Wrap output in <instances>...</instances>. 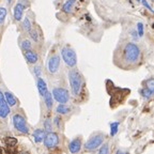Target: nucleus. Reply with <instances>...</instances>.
<instances>
[{
	"instance_id": "nucleus-12",
	"label": "nucleus",
	"mask_w": 154,
	"mask_h": 154,
	"mask_svg": "<svg viewBox=\"0 0 154 154\" xmlns=\"http://www.w3.org/2000/svg\"><path fill=\"white\" fill-rule=\"evenodd\" d=\"M80 148H81V141H80L79 138H75L74 140H72L71 142H70V145H69V150L73 154L79 152Z\"/></svg>"
},
{
	"instance_id": "nucleus-13",
	"label": "nucleus",
	"mask_w": 154,
	"mask_h": 154,
	"mask_svg": "<svg viewBox=\"0 0 154 154\" xmlns=\"http://www.w3.org/2000/svg\"><path fill=\"white\" fill-rule=\"evenodd\" d=\"M37 86H38V90H39V93L41 95L42 98L45 95V93L47 92V86H46V83L44 79H42L39 77L38 78V81H37Z\"/></svg>"
},
{
	"instance_id": "nucleus-33",
	"label": "nucleus",
	"mask_w": 154,
	"mask_h": 154,
	"mask_svg": "<svg viewBox=\"0 0 154 154\" xmlns=\"http://www.w3.org/2000/svg\"><path fill=\"white\" fill-rule=\"evenodd\" d=\"M132 35H133V39H134L135 41L139 39V35H138V33H137V31L136 30H134L133 32H132Z\"/></svg>"
},
{
	"instance_id": "nucleus-36",
	"label": "nucleus",
	"mask_w": 154,
	"mask_h": 154,
	"mask_svg": "<svg viewBox=\"0 0 154 154\" xmlns=\"http://www.w3.org/2000/svg\"><path fill=\"white\" fill-rule=\"evenodd\" d=\"M7 1H8V3H9V4H11V3H12V1H13V0H7Z\"/></svg>"
},
{
	"instance_id": "nucleus-9",
	"label": "nucleus",
	"mask_w": 154,
	"mask_h": 154,
	"mask_svg": "<svg viewBox=\"0 0 154 154\" xmlns=\"http://www.w3.org/2000/svg\"><path fill=\"white\" fill-rule=\"evenodd\" d=\"M60 66V57L58 55H53L52 57H49L48 62H47V68H48L49 73L55 74L58 72Z\"/></svg>"
},
{
	"instance_id": "nucleus-6",
	"label": "nucleus",
	"mask_w": 154,
	"mask_h": 154,
	"mask_svg": "<svg viewBox=\"0 0 154 154\" xmlns=\"http://www.w3.org/2000/svg\"><path fill=\"white\" fill-rule=\"evenodd\" d=\"M13 124H14V128L19 131L20 133L24 134H28L29 133V128L26 123V120L23 116L20 115H14L13 116Z\"/></svg>"
},
{
	"instance_id": "nucleus-34",
	"label": "nucleus",
	"mask_w": 154,
	"mask_h": 154,
	"mask_svg": "<svg viewBox=\"0 0 154 154\" xmlns=\"http://www.w3.org/2000/svg\"><path fill=\"white\" fill-rule=\"evenodd\" d=\"M116 154H128V152H124V151H121V150H119V151H117V153Z\"/></svg>"
},
{
	"instance_id": "nucleus-3",
	"label": "nucleus",
	"mask_w": 154,
	"mask_h": 154,
	"mask_svg": "<svg viewBox=\"0 0 154 154\" xmlns=\"http://www.w3.org/2000/svg\"><path fill=\"white\" fill-rule=\"evenodd\" d=\"M61 57L65 64L70 68H74L77 64V56H76L75 50L71 46L66 45L61 48Z\"/></svg>"
},
{
	"instance_id": "nucleus-30",
	"label": "nucleus",
	"mask_w": 154,
	"mask_h": 154,
	"mask_svg": "<svg viewBox=\"0 0 154 154\" xmlns=\"http://www.w3.org/2000/svg\"><path fill=\"white\" fill-rule=\"evenodd\" d=\"M33 73H34V75H35L39 78V77L41 76V73H42L41 66H34V68H33Z\"/></svg>"
},
{
	"instance_id": "nucleus-35",
	"label": "nucleus",
	"mask_w": 154,
	"mask_h": 154,
	"mask_svg": "<svg viewBox=\"0 0 154 154\" xmlns=\"http://www.w3.org/2000/svg\"><path fill=\"white\" fill-rule=\"evenodd\" d=\"M0 154H8V153H5L3 149H2V148H0Z\"/></svg>"
},
{
	"instance_id": "nucleus-22",
	"label": "nucleus",
	"mask_w": 154,
	"mask_h": 154,
	"mask_svg": "<svg viewBox=\"0 0 154 154\" xmlns=\"http://www.w3.org/2000/svg\"><path fill=\"white\" fill-rule=\"evenodd\" d=\"M153 92L154 91L150 90V89H148V88H143L142 90H141V94H142L143 98H150L152 95H153Z\"/></svg>"
},
{
	"instance_id": "nucleus-32",
	"label": "nucleus",
	"mask_w": 154,
	"mask_h": 154,
	"mask_svg": "<svg viewBox=\"0 0 154 154\" xmlns=\"http://www.w3.org/2000/svg\"><path fill=\"white\" fill-rule=\"evenodd\" d=\"M60 122H61V119L59 117H56L55 118V124H56L57 128H60Z\"/></svg>"
},
{
	"instance_id": "nucleus-1",
	"label": "nucleus",
	"mask_w": 154,
	"mask_h": 154,
	"mask_svg": "<svg viewBox=\"0 0 154 154\" xmlns=\"http://www.w3.org/2000/svg\"><path fill=\"white\" fill-rule=\"evenodd\" d=\"M121 53V59L123 60L124 63L128 65L136 64L140 60L141 57V49L137 44L133 42H128L125 43L120 50Z\"/></svg>"
},
{
	"instance_id": "nucleus-31",
	"label": "nucleus",
	"mask_w": 154,
	"mask_h": 154,
	"mask_svg": "<svg viewBox=\"0 0 154 154\" xmlns=\"http://www.w3.org/2000/svg\"><path fill=\"white\" fill-rule=\"evenodd\" d=\"M141 3H142V5L145 7V8H147L149 11L152 12V8H151L150 5H149V3H148V1L147 0H141Z\"/></svg>"
},
{
	"instance_id": "nucleus-17",
	"label": "nucleus",
	"mask_w": 154,
	"mask_h": 154,
	"mask_svg": "<svg viewBox=\"0 0 154 154\" xmlns=\"http://www.w3.org/2000/svg\"><path fill=\"white\" fill-rule=\"evenodd\" d=\"M43 98H44V102H45L46 107H47L48 109H52V108H53V104H54L53 94L47 91V92L45 93V95L43 96Z\"/></svg>"
},
{
	"instance_id": "nucleus-19",
	"label": "nucleus",
	"mask_w": 154,
	"mask_h": 154,
	"mask_svg": "<svg viewBox=\"0 0 154 154\" xmlns=\"http://www.w3.org/2000/svg\"><path fill=\"white\" fill-rule=\"evenodd\" d=\"M56 111L58 113H60V115H66L70 111V108L65 104H59L56 109Z\"/></svg>"
},
{
	"instance_id": "nucleus-23",
	"label": "nucleus",
	"mask_w": 154,
	"mask_h": 154,
	"mask_svg": "<svg viewBox=\"0 0 154 154\" xmlns=\"http://www.w3.org/2000/svg\"><path fill=\"white\" fill-rule=\"evenodd\" d=\"M118 128H119V122H113L110 124V135L115 136L118 132Z\"/></svg>"
},
{
	"instance_id": "nucleus-29",
	"label": "nucleus",
	"mask_w": 154,
	"mask_h": 154,
	"mask_svg": "<svg viewBox=\"0 0 154 154\" xmlns=\"http://www.w3.org/2000/svg\"><path fill=\"white\" fill-rule=\"evenodd\" d=\"M98 154H109V149H108V145H107V143L102 147Z\"/></svg>"
},
{
	"instance_id": "nucleus-7",
	"label": "nucleus",
	"mask_w": 154,
	"mask_h": 154,
	"mask_svg": "<svg viewBox=\"0 0 154 154\" xmlns=\"http://www.w3.org/2000/svg\"><path fill=\"white\" fill-rule=\"evenodd\" d=\"M103 140H104V136L103 135L93 136V137H91V138L86 142V145H85V149H86V150H89V151L96 150L98 147L102 146Z\"/></svg>"
},
{
	"instance_id": "nucleus-8",
	"label": "nucleus",
	"mask_w": 154,
	"mask_h": 154,
	"mask_svg": "<svg viewBox=\"0 0 154 154\" xmlns=\"http://www.w3.org/2000/svg\"><path fill=\"white\" fill-rule=\"evenodd\" d=\"M59 143V137L57 135L56 133H53V132H49L45 135L44 137V145H45L46 148L48 149H53L56 146H58Z\"/></svg>"
},
{
	"instance_id": "nucleus-15",
	"label": "nucleus",
	"mask_w": 154,
	"mask_h": 154,
	"mask_svg": "<svg viewBox=\"0 0 154 154\" xmlns=\"http://www.w3.org/2000/svg\"><path fill=\"white\" fill-rule=\"evenodd\" d=\"M3 95H4V98H5V102L8 103V105L10 106V107H13V106L16 105V98L11 92L7 91V92L3 93Z\"/></svg>"
},
{
	"instance_id": "nucleus-4",
	"label": "nucleus",
	"mask_w": 154,
	"mask_h": 154,
	"mask_svg": "<svg viewBox=\"0 0 154 154\" xmlns=\"http://www.w3.org/2000/svg\"><path fill=\"white\" fill-rule=\"evenodd\" d=\"M26 8H29V1L28 0H19L15 4V7L13 9V17L16 22H20L23 19L24 11Z\"/></svg>"
},
{
	"instance_id": "nucleus-11",
	"label": "nucleus",
	"mask_w": 154,
	"mask_h": 154,
	"mask_svg": "<svg viewBox=\"0 0 154 154\" xmlns=\"http://www.w3.org/2000/svg\"><path fill=\"white\" fill-rule=\"evenodd\" d=\"M24 56H25L27 62L29 64H35L39 61V55L34 50H32V49L25 50L24 52Z\"/></svg>"
},
{
	"instance_id": "nucleus-24",
	"label": "nucleus",
	"mask_w": 154,
	"mask_h": 154,
	"mask_svg": "<svg viewBox=\"0 0 154 154\" xmlns=\"http://www.w3.org/2000/svg\"><path fill=\"white\" fill-rule=\"evenodd\" d=\"M5 16H7V9L3 7H0V25L4 23Z\"/></svg>"
},
{
	"instance_id": "nucleus-21",
	"label": "nucleus",
	"mask_w": 154,
	"mask_h": 154,
	"mask_svg": "<svg viewBox=\"0 0 154 154\" xmlns=\"http://www.w3.org/2000/svg\"><path fill=\"white\" fill-rule=\"evenodd\" d=\"M29 34H30V38H31L32 41L39 42V40H40V34H39L38 29H35V28H31L30 31H29Z\"/></svg>"
},
{
	"instance_id": "nucleus-14",
	"label": "nucleus",
	"mask_w": 154,
	"mask_h": 154,
	"mask_svg": "<svg viewBox=\"0 0 154 154\" xmlns=\"http://www.w3.org/2000/svg\"><path fill=\"white\" fill-rule=\"evenodd\" d=\"M45 131H43V130H35L33 132V139L34 141L37 143H40L42 142L43 140H44V137H45Z\"/></svg>"
},
{
	"instance_id": "nucleus-25",
	"label": "nucleus",
	"mask_w": 154,
	"mask_h": 154,
	"mask_svg": "<svg viewBox=\"0 0 154 154\" xmlns=\"http://www.w3.org/2000/svg\"><path fill=\"white\" fill-rule=\"evenodd\" d=\"M5 143L9 147H14L17 143V139L14 138V137H8V138L5 139Z\"/></svg>"
},
{
	"instance_id": "nucleus-27",
	"label": "nucleus",
	"mask_w": 154,
	"mask_h": 154,
	"mask_svg": "<svg viewBox=\"0 0 154 154\" xmlns=\"http://www.w3.org/2000/svg\"><path fill=\"white\" fill-rule=\"evenodd\" d=\"M146 88H148V89H150V90L154 91V79L152 78V77H151V78H149L146 81Z\"/></svg>"
},
{
	"instance_id": "nucleus-2",
	"label": "nucleus",
	"mask_w": 154,
	"mask_h": 154,
	"mask_svg": "<svg viewBox=\"0 0 154 154\" xmlns=\"http://www.w3.org/2000/svg\"><path fill=\"white\" fill-rule=\"evenodd\" d=\"M69 79H70V85L73 94L77 96L81 90V85H83V76L79 73L77 69H72L69 72Z\"/></svg>"
},
{
	"instance_id": "nucleus-18",
	"label": "nucleus",
	"mask_w": 154,
	"mask_h": 154,
	"mask_svg": "<svg viewBox=\"0 0 154 154\" xmlns=\"http://www.w3.org/2000/svg\"><path fill=\"white\" fill-rule=\"evenodd\" d=\"M19 45H20V48L23 49L24 52H25V50H29V49L32 48V43H31L28 39H24V40H22Z\"/></svg>"
},
{
	"instance_id": "nucleus-20",
	"label": "nucleus",
	"mask_w": 154,
	"mask_h": 154,
	"mask_svg": "<svg viewBox=\"0 0 154 154\" xmlns=\"http://www.w3.org/2000/svg\"><path fill=\"white\" fill-rule=\"evenodd\" d=\"M22 28H23V30L27 31V32H29V31H30V29L32 28L30 19L28 18V17H25V18L23 19V23H22Z\"/></svg>"
},
{
	"instance_id": "nucleus-26",
	"label": "nucleus",
	"mask_w": 154,
	"mask_h": 154,
	"mask_svg": "<svg viewBox=\"0 0 154 154\" xmlns=\"http://www.w3.org/2000/svg\"><path fill=\"white\" fill-rule=\"evenodd\" d=\"M44 131L47 132V133H49V132L53 131V125H52V121L49 120V119H47V120L44 122Z\"/></svg>"
},
{
	"instance_id": "nucleus-28",
	"label": "nucleus",
	"mask_w": 154,
	"mask_h": 154,
	"mask_svg": "<svg viewBox=\"0 0 154 154\" xmlns=\"http://www.w3.org/2000/svg\"><path fill=\"white\" fill-rule=\"evenodd\" d=\"M137 33L139 37H142L143 35V24L142 23H138L137 24Z\"/></svg>"
},
{
	"instance_id": "nucleus-16",
	"label": "nucleus",
	"mask_w": 154,
	"mask_h": 154,
	"mask_svg": "<svg viewBox=\"0 0 154 154\" xmlns=\"http://www.w3.org/2000/svg\"><path fill=\"white\" fill-rule=\"evenodd\" d=\"M75 2L76 0H66L65 2H64L63 7H62V11L64 13H71L73 11V7L75 5Z\"/></svg>"
},
{
	"instance_id": "nucleus-37",
	"label": "nucleus",
	"mask_w": 154,
	"mask_h": 154,
	"mask_svg": "<svg viewBox=\"0 0 154 154\" xmlns=\"http://www.w3.org/2000/svg\"><path fill=\"white\" fill-rule=\"evenodd\" d=\"M20 154H30V153H28V152H22Z\"/></svg>"
},
{
	"instance_id": "nucleus-5",
	"label": "nucleus",
	"mask_w": 154,
	"mask_h": 154,
	"mask_svg": "<svg viewBox=\"0 0 154 154\" xmlns=\"http://www.w3.org/2000/svg\"><path fill=\"white\" fill-rule=\"evenodd\" d=\"M53 98L59 104H65L70 100L69 91L66 89H64V88H55L53 90Z\"/></svg>"
},
{
	"instance_id": "nucleus-10",
	"label": "nucleus",
	"mask_w": 154,
	"mask_h": 154,
	"mask_svg": "<svg viewBox=\"0 0 154 154\" xmlns=\"http://www.w3.org/2000/svg\"><path fill=\"white\" fill-rule=\"evenodd\" d=\"M10 113V106L5 102L3 93L0 91V118H7Z\"/></svg>"
}]
</instances>
